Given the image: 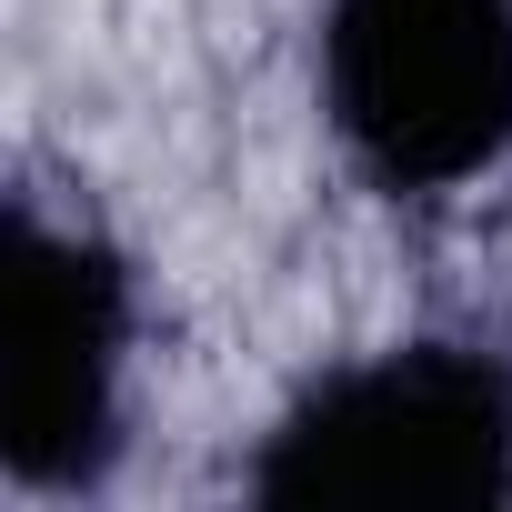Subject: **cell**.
<instances>
[{"label": "cell", "mask_w": 512, "mask_h": 512, "mask_svg": "<svg viewBox=\"0 0 512 512\" xmlns=\"http://www.w3.org/2000/svg\"><path fill=\"white\" fill-rule=\"evenodd\" d=\"M141 272L91 221L11 191L0 272V472L21 502H91L131 452Z\"/></svg>", "instance_id": "2"}, {"label": "cell", "mask_w": 512, "mask_h": 512, "mask_svg": "<svg viewBox=\"0 0 512 512\" xmlns=\"http://www.w3.org/2000/svg\"><path fill=\"white\" fill-rule=\"evenodd\" d=\"M262 512H512V352L412 332L312 372L241 462Z\"/></svg>", "instance_id": "1"}, {"label": "cell", "mask_w": 512, "mask_h": 512, "mask_svg": "<svg viewBox=\"0 0 512 512\" xmlns=\"http://www.w3.org/2000/svg\"><path fill=\"white\" fill-rule=\"evenodd\" d=\"M322 121L382 201L472 191L512 161V0H322Z\"/></svg>", "instance_id": "3"}]
</instances>
